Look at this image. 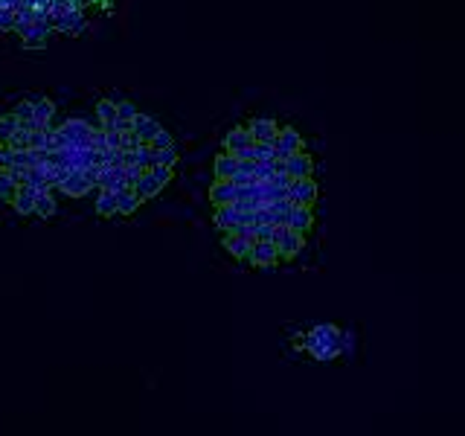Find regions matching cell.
Segmentation results:
<instances>
[{"label":"cell","mask_w":465,"mask_h":436,"mask_svg":"<svg viewBox=\"0 0 465 436\" xmlns=\"http://www.w3.org/2000/svg\"><path fill=\"white\" fill-rule=\"evenodd\" d=\"M305 346L314 352V358H335L340 352V332L335 326H317V329L309 335Z\"/></svg>","instance_id":"6da1fadb"},{"label":"cell","mask_w":465,"mask_h":436,"mask_svg":"<svg viewBox=\"0 0 465 436\" xmlns=\"http://www.w3.org/2000/svg\"><path fill=\"white\" fill-rule=\"evenodd\" d=\"M15 32L21 35V41L27 50H41V47L47 44V38H50V32H53V23L50 21H18Z\"/></svg>","instance_id":"7a4b0ae2"},{"label":"cell","mask_w":465,"mask_h":436,"mask_svg":"<svg viewBox=\"0 0 465 436\" xmlns=\"http://www.w3.org/2000/svg\"><path fill=\"white\" fill-rule=\"evenodd\" d=\"M274 245L279 247V256L291 259L302 250V233L291 230L288 224H274Z\"/></svg>","instance_id":"3957f363"},{"label":"cell","mask_w":465,"mask_h":436,"mask_svg":"<svg viewBox=\"0 0 465 436\" xmlns=\"http://www.w3.org/2000/svg\"><path fill=\"white\" fill-rule=\"evenodd\" d=\"M288 201L294 204V207H311V204L317 201V184L311 178H291Z\"/></svg>","instance_id":"277c9868"},{"label":"cell","mask_w":465,"mask_h":436,"mask_svg":"<svg viewBox=\"0 0 465 436\" xmlns=\"http://www.w3.org/2000/svg\"><path fill=\"white\" fill-rule=\"evenodd\" d=\"M58 189L64 192V195H70V198H82V195H88L91 189H99V186H91V180L84 178L82 169H70L67 178L58 184Z\"/></svg>","instance_id":"5b68a950"},{"label":"cell","mask_w":465,"mask_h":436,"mask_svg":"<svg viewBox=\"0 0 465 436\" xmlns=\"http://www.w3.org/2000/svg\"><path fill=\"white\" fill-rule=\"evenodd\" d=\"M248 262L259 265V268H271V265L279 262V247L274 241H253L250 253H248Z\"/></svg>","instance_id":"8992f818"},{"label":"cell","mask_w":465,"mask_h":436,"mask_svg":"<svg viewBox=\"0 0 465 436\" xmlns=\"http://www.w3.org/2000/svg\"><path fill=\"white\" fill-rule=\"evenodd\" d=\"M61 131L67 134L70 145H82V149H91V134H93V128L84 123V119H67V123L61 125Z\"/></svg>","instance_id":"52a82bcc"},{"label":"cell","mask_w":465,"mask_h":436,"mask_svg":"<svg viewBox=\"0 0 465 436\" xmlns=\"http://www.w3.org/2000/svg\"><path fill=\"white\" fill-rule=\"evenodd\" d=\"M84 27H88V21H84V12H82V9H76V6H70V9L64 12V15L53 21V29L70 32V35L84 32Z\"/></svg>","instance_id":"ba28073f"},{"label":"cell","mask_w":465,"mask_h":436,"mask_svg":"<svg viewBox=\"0 0 465 436\" xmlns=\"http://www.w3.org/2000/svg\"><path fill=\"white\" fill-rule=\"evenodd\" d=\"M163 186H166L163 180L157 178V175L152 172V169H145V172L137 178V184H134V192L140 195V201H145V198H154L157 192H163Z\"/></svg>","instance_id":"9c48e42d"},{"label":"cell","mask_w":465,"mask_h":436,"mask_svg":"<svg viewBox=\"0 0 465 436\" xmlns=\"http://www.w3.org/2000/svg\"><path fill=\"white\" fill-rule=\"evenodd\" d=\"M285 172H288L291 178H311L314 163H311V157L305 154V152H294L288 160H285Z\"/></svg>","instance_id":"30bf717a"},{"label":"cell","mask_w":465,"mask_h":436,"mask_svg":"<svg viewBox=\"0 0 465 436\" xmlns=\"http://www.w3.org/2000/svg\"><path fill=\"white\" fill-rule=\"evenodd\" d=\"M35 195H38V189L35 186H29V184L18 186V195H15V201H12L15 213L18 215H32L35 213Z\"/></svg>","instance_id":"8fae6325"},{"label":"cell","mask_w":465,"mask_h":436,"mask_svg":"<svg viewBox=\"0 0 465 436\" xmlns=\"http://www.w3.org/2000/svg\"><path fill=\"white\" fill-rule=\"evenodd\" d=\"M248 128H250L253 143H271V140H276V134H279V125L274 123V119H253Z\"/></svg>","instance_id":"7c38bea8"},{"label":"cell","mask_w":465,"mask_h":436,"mask_svg":"<svg viewBox=\"0 0 465 436\" xmlns=\"http://www.w3.org/2000/svg\"><path fill=\"white\" fill-rule=\"evenodd\" d=\"M126 186V166H102L99 172V189H122Z\"/></svg>","instance_id":"4fadbf2b"},{"label":"cell","mask_w":465,"mask_h":436,"mask_svg":"<svg viewBox=\"0 0 465 436\" xmlns=\"http://www.w3.org/2000/svg\"><path fill=\"white\" fill-rule=\"evenodd\" d=\"M210 201L215 204V207H222V204H232V201H236V184H232V180H218L215 178V184L210 186Z\"/></svg>","instance_id":"5bb4252c"},{"label":"cell","mask_w":465,"mask_h":436,"mask_svg":"<svg viewBox=\"0 0 465 436\" xmlns=\"http://www.w3.org/2000/svg\"><path fill=\"white\" fill-rule=\"evenodd\" d=\"M213 169H215V178H218V180H232V175L239 172V157L230 154V152L218 154L215 163H213Z\"/></svg>","instance_id":"9a60e30c"},{"label":"cell","mask_w":465,"mask_h":436,"mask_svg":"<svg viewBox=\"0 0 465 436\" xmlns=\"http://www.w3.org/2000/svg\"><path fill=\"white\" fill-rule=\"evenodd\" d=\"M140 207V195L134 192V186H122L117 189V215H131Z\"/></svg>","instance_id":"2e32d148"},{"label":"cell","mask_w":465,"mask_h":436,"mask_svg":"<svg viewBox=\"0 0 465 436\" xmlns=\"http://www.w3.org/2000/svg\"><path fill=\"white\" fill-rule=\"evenodd\" d=\"M160 128H163V125L157 123L154 117H145V114H137V117H134V134H137L143 143H149Z\"/></svg>","instance_id":"e0dca14e"},{"label":"cell","mask_w":465,"mask_h":436,"mask_svg":"<svg viewBox=\"0 0 465 436\" xmlns=\"http://www.w3.org/2000/svg\"><path fill=\"white\" fill-rule=\"evenodd\" d=\"M311 221H314L311 207H291V213H288V227H291V230L305 233V230L311 227Z\"/></svg>","instance_id":"ac0fdd59"},{"label":"cell","mask_w":465,"mask_h":436,"mask_svg":"<svg viewBox=\"0 0 465 436\" xmlns=\"http://www.w3.org/2000/svg\"><path fill=\"white\" fill-rule=\"evenodd\" d=\"M248 145H253V137H250V128H232L230 134L224 137V149L232 154V152H239V149H248Z\"/></svg>","instance_id":"d6986e66"},{"label":"cell","mask_w":465,"mask_h":436,"mask_svg":"<svg viewBox=\"0 0 465 436\" xmlns=\"http://www.w3.org/2000/svg\"><path fill=\"white\" fill-rule=\"evenodd\" d=\"M250 245H253V241L241 239V236H236V233H224V247H227L230 256H236V259H248Z\"/></svg>","instance_id":"ffe728a7"},{"label":"cell","mask_w":465,"mask_h":436,"mask_svg":"<svg viewBox=\"0 0 465 436\" xmlns=\"http://www.w3.org/2000/svg\"><path fill=\"white\" fill-rule=\"evenodd\" d=\"M96 117H99V128L102 131H111L117 125V102L114 99H102L99 105H96Z\"/></svg>","instance_id":"44dd1931"},{"label":"cell","mask_w":465,"mask_h":436,"mask_svg":"<svg viewBox=\"0 0 465 436\" xmlns=\"http://www.w3.org/2000/svg\"><path fill=\"white\" fill-rule=\"evenodd\" d=\"M32 215H38V218H50V215H56V195L50 189H44V192H38L35 195V213Z\"/></svg>","instance_id":"7402d4cb"},{"label":"cell","mask_w":465,"mask_h":436,"mask_svg":"<svg viewBox=\"0 0 465 436\" xmlns=\"http://www.w3.org/2000/svg\"><path fill=\"white\" fill-rule=\"evenodd\" d=\"M56 114V105L50 99H41V96H32V117L38 119L41 125H50V119Z\"/></svg>","instance_id":"603a6c76"},{"label":"cell","mask_w":465,"mask_h":436,"mask_svg":"<svg viewBox=\"0 0 465 436\" xmlns=\"http://www.w3.org/2000/svg\"><path fill=\"white\" fill-rule=\"evenodd\" d=\"M96 213L105 215V218L117 215V192L114 189H102L99 192V198H96Z\"/></svg>","instance_id":"cb8c5ba5"},{"label":"cell","mask_w":465,"mask_h":436,"mask_svg":"<svg viewBox=\"0 0 465 436\" xmlns=\"http://www.w3.org/2000/svg\"><path fill=\"white\" fill-rule=\"evenodd\" d=\"M236 213H239L236 204H222V207H215V224L227 233V230L236 224Z\"/></svg>","instance_id":"d4e9b609"},{"label":"cell","mask_w":465,"mask_h":436,"mask_svg":"<svg viewBox=\"0 0 465 436\" xmlns=\"http://www.w3.org/2000/svg\"><path fill=\"white\" fill-rule=\"evenodd\" d=\"M294 204L288 198H279V201H271L267 204V210L274 215V224H288V213H291Z\"/></svg>","instance_id":"484cf974"},{"label":"cell","mask_w":465,"mask_h":436,"mask_svg":"<svg viewBox=\"0 0 465 436\" xmlns=\"http://www.w3.org/2000/svg\"><path fill=\"white\" fill-rule=\"evenodd\" d=\"M15 195H18V184L6 172H0V201L12 204V201H15Z\"/></svg>","instance_id":"4316f807"},{"label":"cell","mask_w":465,"mask_h":436,"mask_svg":"<svg viewBox=\"0 0 465 436\" xmlns=\"http://www.w3.org/2000/svg\"><path fill=\"white\" fill-rule=\"evenodd\" d=\"M18 131V117L15 114H3L0 117V143H6L12 134Z\"/></svg>","instance_id":"83f0119b"},{"label":"cell","mask_w":465,"mask_h":436,"mask_svg":"<svg viewBox=\"0 0 465 436\" xmlns=\"http://www.w3.org/2000/svg\"><path fill=\"white\" fill-rule=\"evenodd\" d=\"M70 145V140H67V134L61 128H53L50 131V137H47V152H61V149H67Z\"/></svg>","instance_id":"f1b7e54d"},{"label":"cell","mask_w":465,"mask_h":436,"mask_svg":"<svg viewBox=\"0 0 465 436\" xmlns=\"http://www.w3.org/2000/svg\"><path fill=\"white\" fill-rule=\"evenodd\" d=\"M154 163H157V166H169V169H175V166H178V149H175V145H169V149L154 152Z\"/></svg>","instance_id":"f546056e"},{"label":"cell","mask_w":465,"mask_h":436,"mask_svg":"<svg viewBox=\"0 0 465 436\" xmlns=\"http://www.w3.org/2000/svg\"><path fill=\"white\" fill-rule=\"evenodd\" d=\"M3 145H9L12 152H23V149H29V131H23V128H18L15 134H12Z\"/></svg>","instance_id":"4dcf8cb0"},{"label":"cell","mask_w":465,"mask_h":436,"mask_svg":"<svg viewBox=\"0 0 465 436\" xmlns=\"http://www.w3.org/2000/svg\"><path fill=\"white\" fill-rule=\"evenodd\" d=\"M253 160H276L274 140L271 143H253Z\"/></svg>","instance_id":"1f68e13d"},{"label":"cell","mask_w":465,"mask_h":436,"mask_svg":"<svg viewBox=\"0 0 465 436\" xmlns=\"http://www.w3.org/2000/svg\"><path fill=\"white\" fill-rule=\"evenodd\" d=\"M137 166L140 169H152L154 166V149L149 143H143L140 149H137Z\"/></svg>","instance_id":"d6a6232c"},{"label":"cell","mask_w":465,"mask_h":436,"mask_svg":"<svg viewBox=\"0 0 465 436\" xmlns=\"http://www.w3.org/2000/svg\"><path fill=\"white\" fill-rule=\"evenodd\" d=\"M15 29V9H9L3 0H0V32Z\"/></svg>","instance_id":"836d02e7"},{"label":"cell","mask_w":465,"mask_h":436,"mask_svg":"<svg viewBox=\"0 0 465 436\" xmlns=\"http://www.w3.org/2000/svg\"><path fill=\"white\" fill-rule=\"evenodd\" d=\"M149 145H152L154 152H160V149H169V145H175V140H172V134H169L166 128H160V131H157V134L149 140Z\"/></svg>","instance_id":"e575fe53"},{"label":"cell","mask_w":465,"mask_h":436,"mask_svg":"<svg viewBox=\"0 0 465 436\" xmlns=\"http://www.w3.org/2000/svg\"><path fill=\"white\" fill-rule=\"evenodd\" d=\"M6 175H9L12 180H15L18 186H23V184H27V178H29V166H18V163H12V166L6 169Z\"/></svg>","instance_id":"d590c367"},{"label":"cell","mask_w":465,"mask_h":436,"mask_svg":"<svg viewBox=\"0 0 465 436\" xmlns=\"http://www.w3.org/2000/svg\"><path fill=\"white\" fill-rule=\"evenodd\" d=\"M122 137H126V134H122V131H117V128L105 131V145H108V149H119V152H122Z\"/></svg>","instance_id":"8d00e7d4"},{"label":"cell","mask_w":465,"mask_h":436,"mask_svg":"<svg viewBox=\"0 0 465 436\" xmlns=\"http://www.w3.org/2000/svg\"><path fill=\"white\" fill-rule=\"evenodd\" d=\"M140 111L131 102H117V119H134Z\"/></svg>","instance_id":"74e56055"},{"label":"cell","mask_w":465,"mask_h":436,"mask_svg":"<svg viewBox=\"0 0 465 436\" xmlns=\"http://www.w3.org/2000/svg\"><path fill=\"white\" fill-rule=\"evenodd\" d=\"M91 149L93 152H105L108 145H105V131L102 128H93V134H91Z\"/></svg>","instance_id":"f35d334b"},{"label":"cell","mask_w":465,"mask_h":436,"mask_svg":"<svg viewBox=\"0 0 465 436\" xmlns=\"http://www.w3.org/2000/svg\"><path fill=\"white\" fill-rule=\"evenodd\" d=\"M256 241H274V224H256Z\"/></svg>","instance_id":"ab89813d"},{"label":"cell","mask_w":465,"mask_h":436,"mask_svg":"<svg viewBox=\"0 0 465 436\" xmlns=\"http://www.w3.org/2000/svg\"><path fill=\"white\" fill-rule=\"evenodd\" d=\"M145 172V169H140V166H126V186H134L137 184V178Z\"/></svg>","instance_id":"60d3db41"},{"label":"cell","mask_w":465,"mask_h":436,"mask_svg":"<svg viewBox=\"0 0 465 436\" xmlns=\"http://www.w3.org/2000/svg\"><path fill=\"white\" fill-rule=\"evenodd\" d=\"M12 114H15L18 119H32V99L21 102V105H18V108H15V111H12Z\"/></svg>","instance_id":"b9f144b4"},{"label":"cell","mask_w":465,"mask_h":436,"mask_svg":"<svg viewBox=\"0 0 465 436\" xmlns=\"http://www.w3.org/2000/svg\"><path fill=\"white\" fill-rule=\"evenodd\" d=\"M9 166H12V149H9V145H0V169L6 172Z\"/></svg>","instance_id":"7bdbcfd3"},{"label":"cell","mask_w":465,"mask_h":436,"mask_svg":"<svg viewBox=\"0 0 465 436\" xmlns=\"http://www.w3.org/2000/svg\"><path fill=\"white\" fill-rule=\"evenodd\" d=\"M117 131H122V134H128V131H134V119H117Z\"/></svg>","instance_id":"ee69618b"},{"label":"cell","mask_w":465,"mask_h":436,"mask_svg":"<svg viewBox=\"0 0 465 436\" xmlns=\"http://www.w3.org/2000/svg\"><path fill=\"white\" fill-rule=\"evenodd\" d=\"M0 172H3V169H0Z\"/></svg>","instance_id":"f6af8a7d"},{"label":"cell","mask_w":465,"mask_h":436,"mask_svg":"<svg viewBox=\"0 0 465 436\" xmlns=\"http://www.w3.org/2000/svg\"><path fill=\"white\" fill-rule=\"evenodd\" d=\"M0 145H3V143H0Z\"/></svg>","instance_id":"bcb514c9"}]
</instances>
